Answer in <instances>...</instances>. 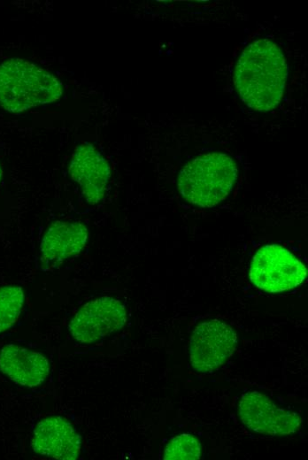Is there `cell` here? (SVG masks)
<instances>
[{
  "label": "cell",
  "instance_id": "6da1fadb",
  "mask_svg": "<svg viewBox=\"0 0 308 460\" xmlns=\"http://www.w3.org/2000/svg\"><path fill=\"white\" fill-rule=\"evenodd\" d=\"M288 65L281 48L272 40L258 38L242 51L235 68V85L251 109L267 111L282 99Z\"/></svg>",
  "mask_w": 308,
  "mask_h": 460
},
{
  "label": "cell",
  "instance_id": "7a4b0ae2",
  "mask_svg": "<svg viewBox=\"0 0 308 460\" xmlns=\"http://www.w3.org/2000/svg\"><path fill=\"white\" fill-rule=\"evenodd\" d=\"M238 177L235 160L221 152H209L189 161L178 177V189L188 203L212 207L232 192Z\"/></svg>",
  "mask_w": 308,
  "mask_h": 460
},
{
  "label": "cell",
  "instance_id": "3957f363",
  "mask_svg": "<svg viewBox=\"0 0 308 460\" xmlns=\"http://www.w3.org/2000/svg\"><path fill=\"white\" fill-rule=\"evenodd\" d=\"M62 94L59 81L47 71L20 58L0 65V105L20 112L58 100Z\"/></svg>",
  "mask_w": 308,
  "mask_h": 460
},
{
  "label": "cell",
  "instance_id": "277c9868",
  "mask_svg": "<svg viewBox=\"0 0 308 460\" xmlns=\"http://www.w3.org/2000/svg\"><path fill=\"white\" fill-rule=\"evenodd\" d=\"M249 276L257 288L269 293H280L302 284L307 276V269L284 247L267 244L253 256Z\"/></svg>",
  "mask_w": 308,
  "mask_h": 460
},
{
  "label": "cell",
  "instance_id": "5b68a950",
  "mask_svg": "<svg viewBox=\"0 0 308 460\" xmlns=\"http://www.w3.org/2000/svg\"><path fill=\"white\" fill-rule=\"evenodd\" d=\"M237 334L227 324L211 319L197 325L189 340V360L194 370L206 373L220 367L231 356Z\"/></svg>",
  "mask_w": 308,
  "mask_h": 460
},
{
  "label": "cell",
  "instance_id": "8992f818",
  "mask_svg": "<svg viewBox=\"0 0 308 460\" xmlns=\"http://www.w3.org/2000/svg\"><path fill=\"white\" fill-rule=\"evenodd\" d=\"M127 322L125 305L102 296L86 303L72 318L68 329L78 342L89 344L122 328Z\"/></svg>",
  "mask_w": 308,
  "mask_h": 460
},
{
  "label": "cell",
  "instance_id": "52a82bcc",
  "mask_svg": "<svg viewBox=\"0 0 308 460\" xmlns=\"http://www.w3.org/2000/svg\"><path fill=\"white\" fill-rule=\"evenodd\" d=\"M238 413L246 427L265 435H289L302 423L297 413L279 408L266 395L251 391L242 395Z\"/></svg>",
  "mask_w": 308,
  "mask_h": 460
},
{
  "label": "cell",
  "instance_id": "ba28073f",
  "mask_svg": "<svg viewBox=\"0 0 308 460\" xmlns=\"http://www.w3.org/2000/svg\"><path fill=\"white\" fill-rule=\"evenodd\" d=\"M31 447L38 455L58 460H75L81 438L73 425L60 416H49L35 426Z\"/></svg>",
  "mask_w": 308,
  "mask_h": 460
},
{
  "label": "cell",
  "instance_id": "9c48e42d",
  "mask_svg": "<svg viewBox=\"0 0 308 460\" xmlns=\"http://www.w3.org/2000/svg\"><path fill=\"white\" fill-rule=\"evenodd\" d=\"M69 172L73 180L81 188L89 203L95 204L104 197L110 178V167L93 144L83 142L76 148Z\"/></svg>",
  "mask_w": 308,
  "mask_h": 460
},
{
  "label": "cell",
  "instance_id": "30bf717a",
  "mask_svg": "<svg viewBox=\"0 0 308 460\" xmlns=\"http://www.w3.org/2000/svg\"><path fill=\"white\" fill-rule=\"evenodd\" d=\"M88 229L80 222L56 221L45 232L40 244L42 269L51 270L81 251Z\"/></svg>",
  "mask_w": 308,
  "mask_h": 460
},
{
  "label": "cell",
  "instance_id": "8fae6325",
  "mask_svg": "<svg viewBox=\"0 0 308 460\" xmlns=\"http://www.w3.org/2000/svg\"><path fill=\"white\" fill-rule=\"evenodd\" d=\"M0 371L18 385L35 387L48 378L50 364L40 352L6 344L0 349Z\"/></svg>",
  "mask_w": 308,
  "mask_h": 460
},
{
  "label": "cell",
  "instance_id": "7c38bea8",
  "mask_svg": "<svg viewBox=\"0 0 308 460\" xmlns=\"http://www.w3.org/2000/svg\"><path fill=\"white\" fill-rule=\"evenodd\" d=\"M24 299L23 289L19 286L8 285L0 288V334L17 322Z\"/></svg>",
  "mask_w": 308,
  "mask_h": 460
},
{
  "label": "cell",
  "instance_id": "4fadbf2b",
  "mask_svg": "<svg viewBox=\"0 0 308 460\" xmlns=\"http://www.w3.org/2000/svg\"><path fill=\"white\" fill-rule=\"evenodd\" d=\"M201 457V444L193 435L181 433L173 437L163 454L165 460H197Z\"/></svg>",
  "mask_w": 308,
  "mask_h": 460
},
{
  "label": "cell",
  "instance_id": "5bb4252c",
  "mask_svg": "<svg viewBox=\"0 0 308 460\" xmlns=\"http://www.w3.org/2000/svg\"><path fill=\"white\" fill-rule=\"evenodd\" d=\"M2 174H3V171H2V168H1V166H0V180H1V178H2Z\"/></svg>",
  "mask_w": 308,
  "mask_h": 460
}]
</instances>
